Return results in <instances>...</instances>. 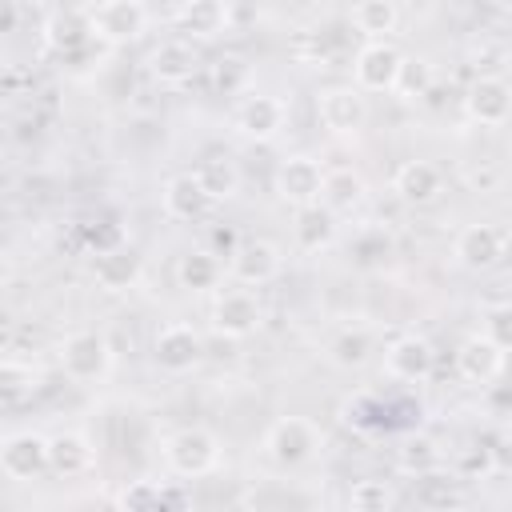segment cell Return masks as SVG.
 <instances>
[{
  "instance_id": "cell-41",
  "label": "cell",
  "mask_w": 512,
  "mask_h": 512,
  "mask_svg": "<svg viewBox=\"0 0 512 512\" xmlns=\"http://www.w3.org/2000/svg\"><path fill=\"white\" fill-rule=\"evenodd\" d=\"M472 184H480V192H492V188L500 184V168H492V164H484V168H480V176L472 172Z\"/></svg>"
},
{
  "instance_id": "cell-14",
  "label": "cell",
  "mask_w": 512,
  "mask_h": 512,
  "mask_svg": "<svg viewBox=\"0 0 512 512\" xmlns=\"http://www.w3.org/2000/svg\"><path fill=\"white\" fill-rule=\"evenodd\" d=\"M384 368L392 380H404V384H424L436 368V352L424 336H400L388 344L384 352Z\"/></svg>"
},
{
  "instance_id": "cell-35",
  "label": "cell",
  "mask_w": 512,
  "mask_h": 512,
  "mask_svg": "<svg viewBox=\"0 0 512 512\" xmlns=\"http://www.w3.org/2000/svg\"><path fill=\"white\" fill-rule=\"evenodd\" d=\"M352 260L360 264V268H372V264H380L388 252H392V240L380 232V228H364L356 240H352Z\"/></svg>"
},
{
  "instance_id": "cell-13",
  "label": "cell",
  "mask_w": 512,
  "mask_h": 512,
  "mask_svg": "<svg viewBox=\"0 0 512 512\" xmlns=\"http://www.w3.org/2000/svg\"><path fill=\"white\" fill-rule=\"evenodd\" d=\"M320 184H324V168H320L312 156H288V160L276 168V192H280V200L292 204V208L316 204V200H320Z\"/></svg>"
},
{
  "instance_id": "cell-9",
  "label": "cell",
  "mask_w": 512,
  "mask_h": 512,
  "mask_svg": "<svg viewBox=\"0 0 512 512\" xmlns=\"http://www.w3.org/2000/svg\"><path fill=\"white\" fill-rule=\"evenodd\" d=\"M400 60L404 52L388 40H368L360 52H356V64H352V76H356V88L360 92H392L396 84V72H400Z\"/></svg>"
},
{
  "instance_id": "cell-30",
  "label": "cell",
  "mask_w": 512,
  "mask_h": 512,
  "mask_svg": "<svg viewBox=\"0 0 512 512\" xmlns=\"http://www.w3.org/2000/svg\"><path fill=\"white\" fill-rule=\"evenodd\" d=\"M368 356H372V336H368L364 328H344V332L328 344V360H332L336 368H344V372L368 364Z\"/></svg>"
},
{
  "instance_id": "cell-2",
  "label": "cell",
  "mask_w": 512,
  "mask_h": 512,
  "mask_svg": "<svg viewBox=\"0 0 512 512\" xmlns=\"http://www.w3.org/2000/svg\"><path fill=\"white\" fill-rule=\"evenodd\" d=\"M316 448H320V432H316V424L304 420V416H280V420L264 432V456H268L276 468H296V464H304Z\"/></svg>"
},
{
  "instance_id": "cell-4",
  "label": "cell",
  "mask_w": 512,
  "mask_h": 512,
  "mask_svg": "<svg viewBox=\"0 0 512 512\" xmlns=\"http://www.w3.org/2000/svg\"><path fill=\"white\" fill-rule=\"evenodd\" d=\"M504 252H508V232H504L500 224H468V228H460L456 240H452V256H456V264L468 268V272H488V268H496V264L504 260Z\"/></svg>"
},
{
  "instance_id": "cell-43",
  "label": "cell",
  "mask_w": 512,
  "mask_h": 512,
  "mask_svg": "<svg viewBox=\"0 0 512 512\" xmlns=\"http://www.w3.org/2000/svg\"><path fill=\"white\" fill-rule=\"evenodd\" d=\"M0 68H4V64H0Z\"/></svg>"
},
{
  "instance_id": "cell-24",
  "label": "cell",
  "mask_w": 512,
  "mask_h": 512,
  "mask_svg": "<svg viewBox=\"0 0 512 512\" xmlns=\"http://www.w3.org/2000/svg\"><path fill=\"white\" fill-rule=\"evenodd\" d=\"M364 200V176L356 168H332L320 184V204L328 212H352Z\"/></svg>"
},
{
  "instance_id": "cell-37",
  "label": "cell",
  "mask_w": 512,
  "mask_h": 512,
  "mask_svg": "<svg viewBox=\"0 0 512 512\" xmlns=\"http://www.w3.org/2000/svg\"><path fill=\"white\" fill-rule=\"evenodd\" d=\"M244 80H248V64H244L240 56H220V60L212 64V88H216L220 96L240 92Z\"/></svg>"
},
{
  "instance_id": "cell-10",
  "label": "cell",
  "mask_w": 512,
  "mask_h": 512,
  "mask_svg": "<svg viewBox=\"0 0 512 512\" xmlns=\"http://www.w3.org/2000/svg\"><path fill=\"white\" fill-rule=\"evenodd\" d=\"M464 112L480 128H500L508 120V112H512V88L504 84V76L472 80V88L464 92Z\"/></svg>"
},
{
  "instance_id": "cell-3",
  "label": "cell",
  "mask_w": 512,
  "mask_h": 512,
  "mask_svg": "<svg viewBox=\"0 0 512 512\" xmlns=\"http://www.w3.org/2000/svg\"><path fill=\"white\" fill-rule=\"evenodd\" d=\"M60 368L68 380L76 384H92V380H104L108 368H112V348L100 332H72L64 344H60Z\"/></svg>"
},
{
  "instance_id": "cell-15",
  "label": "cell",
  "mask_w": 512,
  "mask_h": 512,
  "mask_svg": "<svg viewBox=\"0 0 512 512\" xmlns=\"http://www.w3.org/2000/svg\"><path fill=\"white\" fill-rule=\"evenodd\" d=\"M284 116H288V108H284L280 96L256 92V96H248V100L236 108V128H240V136L264 144V140H276V136H280Z\"/></svg>"
},
{
  "instance_id": "cell-29",
  "label": "cell",
  "mask_w": 512,
  "mask_h": 512,
  "mask_svg": "<svg viewBox=\"0 0 512 512\" xmlns=\"http://www.w3.org/2000/svg\"><path fill=\"white\" fill-rule=\"evenodd\" d=\"M36 384H40L36 368L16 364V360H4V364H0V408H20V404H28L32 392H36Z\"/></svg>"
},
{
  "instance_id": "cell-12",
  "label": "cell",
  "mask_w": 512,
  "mask_h": 512,
  "mask_svg": "<svg viewBox=\"0 0 512 512\" xmlns=\"http://www.w3.org/2000/svg\"><path fill=\"white\" fill-rule=\"evenodd\" d=\"M0 472L8 480H36L48 472V440L36 432H16L0 440Z\"/></svg>"
},
{
  "instance_id": "cell-28",
  "label": "cell",
  "mask_w": 512,
  "mask_h": 512,
  "mask_svg": "<svg viewBox=\"0 0 512 512\" xmlns=\"http://www.w3.org/2000/svg\"><path fill=\"white\" fill-rule=\"evenodd\" d=\"M176 280H180V288H188V292H208V288H216V280H220V260H216V252L200 248V252L180 256Z\"/></svg>"
},
{
  "instance_id": "cell-7",
  "label": "cell",
  "mask_w": 512,
  "mask_h": 512,
  "mask_svg": "<svg viewBox=\"0 0 512 512\" xmlns=\"http://www.w3.org/2000/svg\"><path fill=\"white\" fill-rule=\"evenodd\" d=\"M280 264H284V256H280V248L272 240H240L228 252V276L236 284H244V288H260V284L276 280Z\"/></svg>"
},
{
  "instance_id": "cell-18",
  "label": "cell",
  "mask_w": 512,
  "mask_h": 512,
  "mask_svg": "<svg viewBox=\"0 0 512 512\" xmlns=\"http://www.w3.org/2000/svg\"><path fill=\"white\" fill-rule=\"evenodd\" d=\"M212 196L204 192V184L196 180V172H180V176H172L168 184H164V212L172 216V220H184V224H192V220H204L208 212H212Z\"/></svg>"
},
{
  "instance_id": "cell-25",
  "label": "cell",
  "mask_w": 512,
  "mask_h": 512,
  "mask_svg": "<svg viewBox=\"0 0 512 512\" xmlns=\"http://www.w3.org/2000/svg\"><path fill=\"white\" fill-rule=\"evenodd\" d=\"M412 480H416V504H420V508L448 512V508H460V504H464L456 476L440 472V464H436V468H428V472H420V476H412Z\"/></svg>"
},
{
  "instance_id": "cell-34",
  "label": "cell",
  "mask_w": 512,
  "mask_h": 512,
  "mask_svg": "<svg viewBox=\"0 0 512 512\" xmlns=\"http://www.w3.org/2000/svg\"><path fill=\"white\" fill-rule=\"evenodd\" d=\"M392 504H396V496L384 480H356L348 488V508H356V512H384Z\"/></svg>"
},
{
  "instance_id": "cell-6",
  "label": "cell",
  "mask_w": 512,
  "mask_h": 512,
  "mask_svg": "<svg viewBox=\"0 0 512 512\" xmlns=\"http://www.w3.org/2000/svg\"><path fill=\"white\" fill-rule=\"evenodd\" d=\"M260 320H264V308H260L252 288H224V292H216V300H212V328L220 336L244 340V336H252L260 328Z\"/></svg>"
},
{
  "instance_id": "cell-5",
  "label": "cell",
  "mask_w": 512,
  "mask_h": 512,
  "mask_svg": "<svg viewBox=\"0 0 512 512\" xmlns=\"http://www.w3.org/2000/svg\"><path fill=\"white\" fill-rule=\"evenodd\" d=\"M148 12L140 0H100L88 12V32L104 44H128L144 32Z\"/></svg>"
},
{
  "instance_id": "cell-16",
  "label": "cell",
  "mask_w": 512,
  "mask_h": 512,
  "mask_svg": "<svg viewBox=\"0 0 512 512\" xmlns=\"http://www.w3.org/2000/svg\"><path fill=\"white\" fill-rule=\"evenodd\" d=\"M196 68H200V56H196V48H192L188 40H164V44L152 48V56H148V72H152V80L164 84V88L188 84V80L196 76Z\"/></svg>"
},
{
  "instance_id": "cell-27",
  "label": "cell",
  "mask_w": 512,
  "mask_h": 512,
  "mask_svg": "<svg viewBox=\"0 0 512 512\" xmlns=\"http://www.w3.org/2000/svg\"><path fill=\"white\" fill-rule=\"evenodd\" d=\"M196 180L204 184V192L212 196V200H228V196H236V188H240V168H236V160L232 156H204L200 160V168H196Z\"/></svg>"
},
{
  "instance_id": "cell-8",
  "label": "cell",
  "mask_w": 512,
  "mask_h": 512,
  "mask_svg": "<svg viewBox=\"0 0 512 512\" xmlns=\"http://www.w3.org/2000/svg\"><path fill=\"white\" fill-rule=\"evenodd\" d=\"M316 116H320V124L328 132L348 136L368 120V100H364V92L356 84H332V88H324L316 96Z\"/></svg>"
},
{
  "instance_id": "cell-1",
  "label": "cell",
  "mask_w": 512,
  "mask_h": 512,
  "mask_svg": "<svg viewBox=\"0 0 512 512\" xmlns=\"http://www.w3.org/2000/svg\"><path fill=\"white\" fill-rule=\"evenodd\" d=\"M164 464L188 480L208 476L220 464V440L208 428H180L164 440Z\"/></svg>"
},
{
  "instance_id": "cell-17",
  "label": "cell",
  "mask_w": 512,
  "mask_h": 512,
  "mask_svg": "<svg viewBox=\"0 0 512 512\" xmlns=\"http://www.w3.org/2000/svg\"><path fill=\"white\" fill-rule=\"evenodd\" d=\"M456 372L468 380V384H492V380H500V372H504V348L500 344H492L484 332L480 336H468L464 344H460V352H456Z\"/></svg>"
},
{
  "instance_id": "cell-26",
  "label": "cell",
  "mask_w": 512,
  "mask_h": 512,
  "mask_svg": "<svg viewBox=\"0 0 512 512\" xmlns=\"http://www.w3.org/2000/svg\"><path fill=\"white\" fill-rule=\"evenodd\" d=\"M44 40H48V48H56L60 56L80 52V48L92 40V32H88V16H80V12H56V16H48V24H44Z\"/></svg>"
},
{
  "instance_id": "cell-21",
  "label": "cell",
  "mask_w": 512,
  "mask_h": 512,
  "mask_svg": "<svg viewBox=\"0 0 512 512\" xmlns=\"http://www.w3.org/2000/svg\"><path fill=\"white\" fill-rule=\"evenodd\" d=\"M92 460H96V452H92L88 436H80V432H60L48 440V472H56L64 480L84 476L92 468Z\"/></svg>"
},
{
  "instance_id": "cell-19",
  "label": "cell",
  "mask_w": 512,
  "mask_h": 512,
  "mask_svg": "<svg viewBox=\"0 0 512 512\" xmlns=\"http://www.w3.org/2000/svg\"><path fill=\"white\" fill-rule=\"evenodd\" d=\"M392 188H396V196H400L404 204H432V200L440 196V188H444V176H440V168L428 164V160H408V164L396 168Z\"/></svg>"
},
{
  "instance_id": "cell-23",
  "label": "cell",
  "mask_w": 512,
  "mask_h": 512,
  "mask_svg": "<svg viewBox=\"0 0 512 512\" xmlns=\"http://www.w3.org/2000/svg\"><path fill=\"white\" fill-rule=\"evenodd\" d=\"M336 240V212H328L320 200L296 208V244L304 252H324Z\"/></svg>"
},
{
  "instance_id": "cell-31",
  "label": "cell",
  "mask_w": 512,
  "mask_h": 512,
  "mask_svg": "<svg viewBox=\"0 0 512 512\" xmlns=\"http://www.w3.org/2000/svg\"><path fill=\"white\" fill-rule=\"evenodd\" d=\"M352 20H356V28H360L364 36L384 40V36L396 28L400 12H396V4H392V0H360V4H356V12H352Z\"/></svg>"
},
{
  "instance_id": "cell-33",
  "label": "cell",
  "mask_w": 512,
  "mask_h": 512,
  "mask_svg": "<svg viewBox=\"0 0 512 512\" xmlns=\"http://www.w3.org/2000/svg\"><path fill=\"white\" fill-rule=\"evenodd\" d=\"M396 464H400L404 476H420V472H428V468L440 464V448L428 436H408L404 448H400V456H396Z\"/></svg>"
},
{
  "instance_id": "cell-11",
  "label": "cell",
  "mask_w": 512,
  "mask_h": 512,
  "mask_svg": "<svg viewBox=\"0 0 512 512\" xmlns=\"http://www.w3.org/2000/svg\"><path fill=\"white\" fill-rule=\"evenodd\" d=\"M204 356V340L196 328L188 324H168L156 332V344H152V360L164 368V372H192Z\"/></svg>"
},
{
  "instance_id": "cell-22",
  "label": "cell",
  "mask_w": 512,
  "mask_h": 512,
  "mask_svg": "<svg viewBox=\"0 0 512 512\" xmlns=\"http://www.w3.org/2000/svg\"><path fill=\"white\" fill-rule=\"evenodd\" d=\"M176 24L188 36L212 40V36H220L228 28V4L224 0H184L180 12H176Z\"/></svg>"
},
{
  "instance_id": "cell-36",
  "label": "cell",
  "mask_w": 512,
  "mask_h": 512,
  "mask_svg": "<svg viewBox=\"0 0 512 512\" xmlns=\"http://www.w3.org/2000/svg\"><path fill=\"white\" fill-rule=\"evenodd\" d=\"M168 496L156 480H132L120 496H116V508H128V512H144V508H160Z\"/></svg>"
},
{
  "instance_id": "cell-38",
  "label": "cell",
  "mask_w": 512,
  "mask_h": 512,
  "mask_svg": "<svg viewBox=\"0 0 512 512\" xmlns=\"http://www.w3.org/2000/svg\"><path fill=\"white\" fill-rule=\"evenodd\" d=\"M484 336L508 352V344H512V308L504 300L484 308Z\"/></svg>"
},
{
  "instance_id": "cell-39",
  "label": "cell",
  "mask_w": 512,
  "mask_h": 512,
  "mask_svg": "<svg viewBox=\"0 0 512 512\" xmlns=\"http://www.w3.org/2000/svg\"><path fill=\"white\" fill-rule=\"evenodd\" d=\"M236 244H240V240H236L232 228H212V248H216V256H228Z\"/></svg>"
},
{
  "instance_id": "cell-42",
  "label": "cell",
  "mask_w": 512,
  "mask_h": 512,
  "mask_svg": "<svg viewBox=\"0 0 512 512\" xmlns=\"http://www.w3.org/2000/svg\"><path fill=\"white\" fill-rule=\"evenodd\" d=\"M88 4H100V0H88Z\"/></svg>"
},
{
  "instance_id": "cell-20",
  "label": "cell",
  "mask_w": 512,
  "mask_h": 512,
  "mask_svg": "<svg viewBox=\"0 0 512 512\" xmlns=\"http://www.w3.org/2000/svg\"><path fill=\"white\" fill-rule=\"evenodd\" d=\"M92 276L104 292H128L140 280V256L132 248H100L92 260Z\"/></svg>"
},
{
  "instance_id": "cell-40",
  "label": "cell",
  "mask_w": 512,
  "mask_h": 512,
  "mask_svg": "<svg viewBox=\"0 0 512 512\" xmlns=\"http://www.w3.org/2000/svg\"><path fill=\"white\" fill-rule=\"evenodd\" d=\"M20 24V0H0V32H12Z\"/></svg>"
},
{
  "instance_id": "cell-32",
  "label": "cell",
  "mask_w": 512,
  "mask_h": 512,
  "mask_svg": "<svg viewBox=\"0 0 512 512\" xmlns=\"http://www.w3.org/2000/svg\"><path fill=\"white\" fill-rule=\"evenodd\" d=\"M392 92H400V100H424L432 92V64L420 56H404Z\"/></svg>"
}]
</instances>
